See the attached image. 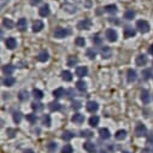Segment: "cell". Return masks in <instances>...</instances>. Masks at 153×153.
<instances>
[{"label":"cell","mask_w":153,"mask_h":153,"mask_svg":"<svg viewBox=\"0 0 153 153\" xmlns=\"http://www.w3.org/2000/svg\"><path fill=\"white\" fill-rule=\"evenodd\" d=\"M136 28H138V30L140 31L141 34H146L150 31V23L147 21H143V19H140L136 22Z\"/></svg>","instance_id":"cell-1"},{"label":"cell","mask_w":153,"mask_h":153,"mask_svg":"<svg viewBox=\"0 0 153 153\" xmlns=\"http://www.w3.org/2000/svg\"><path fill=\"white\" fill-rule=\"evenodd\" d=\"M135 135L139 136V138H142V136H146L147 135V128L145 124L142 123H138L135 127Z\"/></svg>","instance_id":"cell-2"},{"label":"cell","mask_w":153,"mask_h":153,"mask_svg":"<svg viewBox=\"0 0 153 153\" xmlns=\"http://www.w3.org/2000/svg\"><path fill=\"white\" fill-rule=\"evenodd\" d=\"M70 34V31L66 29V28H62V27H58L57 29L54 30V36L57 39H64L65 36H68Z\"/></svg>","instance_id":"cell-3"},{"label":"cell","mask_w":153,"mask_h":153,"mask_svg":"<svg viewBox=\"0 0 153 153\" xmlns=\"http://www.w3.org/2000/svg\"><path fill=\"white\" fill-rule=\"evenodd\" d=\"M91 27H92V21L89 18H84L82 21H80L78 24H77V28L81 29V30H83V29H89Z\"/></svg>","instance_id":"cell-4"},{"label":"cell","mask_w":153,"mask_h":153,"mask_svg":"<svg viewBox=\"0 0 153 153\" xmlns=\"http://www.w3.org/2000/svg\"><path fill=\"white\" fill-rule=\"evenodd\" d=\"M105 36H106V39L109 40L110 42H115L117 40V33H116V30H114V29H107L106 33H105Z\"/></svg>","instance_id":"cell-5"},{"label":"cell","mask_w":153,"mask_h":153,"mask_svg":"<svg viewBox=\"0 0 153 153\" xmlns=\"http://www.w3.org/2000/svg\"><path fill=\"white\" fill-rule=\"evenodd\" d=\"M136 78H138V74H136V71H135V70L129 69V70L127 71V81H128V82L133 83V82L136 81Z\"/></svg>","instance_id":"cell-6"},{"label":"cell","mask_w":153,"mask_h":153,"mask_svg":"<svg viewBox=\"0 0 153 153\" xmlns=\"http://www.w3.org/2000/svg\"><path fill=\"white\" fill-rule=\"evenodd\" d=\"M123 34H124V37H127V39L134 37L136 35V30L132 27H125L124 30H123Z\"/></svg>","instance_id":"cell-7"},{"label":"cell","mask_w":153,"mask_h":153,"mask_svg":"<svg viewBox=\"0 0 153 153\" xmlns=\"http://www.w3.org/2000/svg\"><path fill=\"white\" fill-rule=\"evenodd\" d=\"M100 53L102 55V58H106V59L112 55V51H111V48L109 46H102L101 50H100Z\"/></svg>","instance_id":"cell-8"},{"label":"cell","mask_w":153,"mask_h":153,"mask_svg":"<svg viewBox=\"0 0 153 153\" xmlns=\"http://www.w3.org/2000/svg\"><path fill=\"white\" fill-rule=\"evenodd\" d=\"M140 98H141V101L143 104H148L150 100H151V96H150V92L146 91V89H142L141 93H140Z\"/></svg>","instance_id":"cell-9"},{"label":"cell","mask_w":153,"mask_h":153,"mask_svg":"<svg viewBox=\"0 0 153 153\" xmlns=\"http://www.w3.org/2000/svg\"><path fill=\"white\" fill-rule=\"evenodd\" d=\"M51 13V10H50V6L48 5H44L39 9V15L41 16V17H47V16H50Z\"/></svg>","instance_id":"cell-10"},{"label":"cell","mask_w":153,"mask_h":153,"mask_svg":"<svg viewBox=\"0 0 153 153\" xmlns=\"http://www.w3.org/2000/svg\"><path fill=\"white\" fill-rule=\"evenodd\" d=\"M86 109L88 112H95V111H98L99 105L95 101H88L87 105H86Z\"/></svg>","instance_id":"cell-11"},{"label":"cell","mask_w":153,"mask_h":153,"mask_svg":"<svg viewBox=\"0 0 153 153\" xmlns=\"http://www.w3.org/2000/svg\"><path fill=\"white\" fill-rule=\"evenodd\" d=\"M27 27H28L27 19H26V18H19L18 22H17V28H18V30L26 31V30H27Z\"/></svg>","instance_id":"cell-12"},{"label":"cell","mask_w":153,"mask_h":153,"mask_svg":"<svg viewBox=\"0 0 153 153\" xmlns=\"http://www.w3.org/2000/svg\"><path fill=\"white\" fill-rule=\"evenodd\" d=\"M5 45H6V47L9 48V50H13V48L17 46V41H16L15 37H7L6 41H5Z\"/></svg>","instance_id":"cell-13"},{"label":"cell","mask_w":153,"mask_h":153,"mask_svg":"<svg viewBox=\"0 0 153 153\" xmlns=\"http://www.w3.org/2000/svg\"><path fill=\"white\" fill-rule=\"evenodd\" d=\"M48 58H50V54H48V52L46 50L40 51L39 54H37V60L39 62H46V60H48Z\"/></svg>","instance_id":"cell-14"},{"label":"cell","mask_w":153,"mask_h":153,"mask_svg":"<svg viewBox=\"0 0 153 153\" xmlns=\"http://www.w3.org/2000/svg\"><path fill=\"white\" fill-rule=\"evenodd\" d=\"M71 120L75 124H81V123H83V120H84V116L81 115V114H75L74 116L71 117Z\"/></svg>","instance_id":"cell-15"},{"label":"cell","mask_w":153,"mask_h":153,"mask_svg":"<svg viewBox=\"0 0 153 153\" xmlns=\"http://www.w3.org/2000/svg\"><path fill=\"white\" fill-rule=\"evenodd\" d=\"M147 64V57L143 54H140L139 57H136V65L138 66H143Z\"/></svg>","instance_id":"cell-16"},{"label":"cell","mask_w":153,"mask_h":153,"mask_svg":"<svg viewBox=\"0 0 153 153\" xmlns=\"http://www.w3.org/2000/svg\"><path fill=\"white\" fill-rule=\"evenodd\" d=\"M99 135H100V138L104 139V140L110 139V136H111L109 129H106V128H101V129H99Z\"/></svg>","instance_id":"cell-17"},{"label":"cell","mask_w":153,"mask_h":153,"mask_svg":"<svg viewBox=\"0 0 153 153\" xmlns=\"http://www.w3.org/2000/svg\"><path fill=\"white\" fill-rule=\"evenodd\" d=\"M44 29V23H42V21H36V22H34V24H33V31L34 33H39V31H41Z\"/></svg>","instance_id":"cell-18"},{"label":"cell","mask_w":153,"mask_h":153,"mask_svg":"<svg viewBox=\"0 0 153 153\" xmlns=\"http://www.w3.org/2000/svg\"><path fill=\"white\" fill-rule=\"evenodd\" d=\"M74 136H75V134L72 133V132H70V130H65L63 134H62V139L64 140V141H70L71 139H74Z\"/></svg>","instance_id":"cell-19"},{"label":"cell","mask_w":153,"mask_h":153,"mask_svg":"<svg viewBox=\"0 0 153 153\" xmlns=\"http://www.w3.org/2000/svg\"><path fill=\"white\" fill-rule=\"evenodd\" d=\"M87 74H88L87 66H78V68L76 69V75H77L78 77H83V76H86Z\"/></svg>","instance_id":"cell-20"},{"label":"cell","mask_w":153,"mask_h":153,"mask_svg":"<svg viewBox=\"0 0 153 153\" xmlns=\"http://www.w3.org/2000/svg\"><path fill=\"white\" fill-rule=\"evenodd\" d=\"M15 82H16V80H15L13 77H11V76H6V77L3 80V84L6 86V87H11V86H13Z\"/></svg>","instance_id":"cell-21"},{"label":"cell","mask_w":153,"mask_h":153,"mask_svg":"<svg viewBox=\"0 0 153 153\" xmlns=\"http://www.w3.org/2000/svg\"><path fill=\"white\" fill-rule=\"evenodd\" d=\"M48 109H50L51 111H59L60 109H62V105L58 102V101H52V102H50L48 104Z\"/></svg>","instance_id":"cell-22"},{"label":"cell","mask_w":153,"mask_h":153,"mask_svg":"<svg viewBox=\"0 0 153 153\" xmlns=\"http://www.w3.org/2000/svg\"><path fill=\"white\" fill-rule=\"evenodd\" d=\"M62 78L64 80V81H66V82H70L71 80H72V74L70 71H68V70H64V71H62Z\"/></svg>","instance_id":"cell-23"},{"label":"cell","mask_w":153,"mask_h":153,"mask_svg":"<svg viewBox=\"0 0 153 153\" xmlns=\"http://www.w3.org/2000/svg\"><path fill=\"white\" fill-rule=\"evenodd\" d=\"M105 11H106L107 13H110V15H116L117 11H118V9H117V6H116V5L111 4V5L105 6Z\"/></svg>","instance_id":"cell-24"},{"label":"cell","mask_w":153,"mask_h":153,"mask_svg":"<svg viewBox=\"0 0 153 153\" xmlns=\"http://www.w3.org/2000/svg\"><path fill=\"white\" fill-rule=\"evenodd\" d=\"M83 148L88 152V153H93L95 151V145L93 142H84L83 143Z\"/></svg>","instance_id":"cell-25"},{"label":"cell","mask_w":153,"mask_h":153,"mask_svg":"<svg viewBox=\"0 0 153 153\" xmlns=\"http://www.w3.org/2000/svg\"><path fill=\"white\" fill-rule=\"evenodd\" d=\"M13 71H15V66H12V65H4L3 66V72H4L6 76L12 75Z\"/></svg>","instance_id":"cell-26"},{"label":"cell","mask_w":153,"mask_h":153,"mask_svg":"<svg viewBox=\"0 0 153 153\" xmlns=\"http://www.w3.org/2000/svg\"><path fill=\"white\" fill-rule=\"evenodd\" d=\"M65 94V91H64V88H57V89H54L53 91V96L55 99H59V98H62V96Z\"/></svg>","instance_id":"cell-27"},{"label":"cell","mask_w":153,"mask_h":153,"mask_svg":"<svg viewBox=\"0 0 153 153\" xmlns=\"http://www.w3.org/2000/svg\"><path fill=\"white\" fill-rule=\"evenodd\" d=\"M76 88H77V89H78L80 92H86V89H87V84H86L84 81L80 80V81H77V83H76Z\"/></svg>","instance_id":"cell-28"},{"label":"cell","mask_w":153,"mask_h":153,"mask_svg":"<svg viewBox=\"0 0 153 153\" xmlns=\"http://www.w3.org/2000/svg\"><path fill=\"white\" fill-rule=\"evenodd\" d=\"M115 138H116L117 140H124V139L127 138V132L123 130V129L118 130V132L115 134Z\"/></svg>","instance_id":"cell-29"},{"label":"cell","mask_w":153,"mask_h":153,"mask_svg":"<svg viewBox=\"0 0 153 153\" xmlns=\"http://www.w3.org/2000/svg\"><path fill=\"white\" fill-rule=\"evenodd\" d=\"M33 96L36 100H40V99L44 98V93H42V91H40V89H37V88H35V89H33Z\"/></svg>","instance_id":"cell-30"},{"label":"cell","mask_w":153,"mask_h":153,"mask_svg":"<svg viewBox=\"0 0 153 153\" xmlns=\"http://www.w3.org/2000/svg\"><path fill=\"white\" fill-rule=\"evenodd\" d=\"M152 76H153V75H152V70H151V69H145V70L142 71V78L145 80V81L150 80Z\"/></svg>","instance_id":"cell-31"},{"label":"cell","mask_w":153,"mask_h":153,"mask_svg":"<svg viewBox=\"0 0 153 153\" xmlns=\"http://www.w3.org/2000/svg\"><path fill=\"white\" fill-rule=\"evenodd\" d=\"M18 98H19V100L21 101H26V100H28L29 99V94H28V92L27 91H21L19 93H18Z\"/></svg>","instance_id":"cell-32"},{"label":"cell","mask_w":153,"mask_h":153,"mask_svg":"<svg viewBox=\"0 0 153 153\" xmlns=\"http://www.w3.org/2000/svg\"><path fill=\"white\" fill-rule=\"evenodd\" d=\"M41 122L45 127H51V117L48 115H44L41 118Z\"/></svg>","instance_id":"cell-33"},{"label":"cell","mask_w":153,"mask_h":153,"mask_svg":"<svg viewBox=\"0 0 153 153\" xmlns=\"http://www.w3.org/2000/svg\"><path fill=\"white\" fill-rule=\"evenodd\" d=\"M135 11L134 10H127L125 12H124V18L125 19H133L134 17H135Z\"/></svg>","instance_id":"cell-34"},{"label":"cell","mask_w":153,"mask_h":153,"mask_svg":"<svg viewBox=\"0 0 153 153\" xmlns=\"http://www.w3.org/2000/svg\"><path fill=\"white\" fill-rule=\"evenodd\" d=\"M57 143H55V142H50V143H47V151L48 152H50V153H54L55 152V150H57Z\"/></svg>","instance_id":"cell-35"},{"label":"cell","mask_w":153,"mask_h":153,"mask_svg":"<svg viewBox=\"0 0 153 153\" xmlns=\"http://www.w3.org/2000/svg\"><path fill=\"white\" fill-rule=\"evenodd\" d=\"M77 63H78V59L75 57V55H71V57L68 58V65L69 66H75Z\"/></svg>","instance_id":"cell-36"},{"label":"cell","mask_w":153,"mask_h":153,"mask_svg":"<svg viewBox=\"0 0 153 153\" xmlns=\"http://www.w3.org/2000/svg\"><path fill=\"white\" fill-rule=\"evenodd\" d=\"M3 26H4L5 28H7V29H12V28H13V22H12L11 19H9V18H4Z\"/></svg>","instance_id":"cell-37"},{"label":"cell","mask_w":153,"mask_h":153,"mask_svg":"<svg viewBox=\"0 0 153 153\" xmlns=\"http://www.w3.org/2000/svg\"><path fill=\"white\" fill-rule=\"evenodd\" d=\"M86 54H87V57L89 58V59H94L95 55H96V51L94 50V48H88L87 52H86Z\"/></svg>","instance_id":"cell-38"},{"label":"cell","mask_w":153,"mask_h":153,"mask_svg":"<svg viewBox=\"0 0 153 153\" xmlns=\"http://www.w3.org/2000/svg\"><path fill=\"white\" fill-rule=\"evenodd\" d=\"M99 124V117L98 116H92L89 118V125L91 127H96Z\"/></svg>","instance_id":"cell-39"},{"label":"cell","mask_w":153,"mask_h":153,"mask_svg":"<svg viewBox=\"0 0 153 153\" xmlns=\"http://www.w3.org/2000/svg\"><path fill=\"white\" fill-rule=\"evenodd\" d=\"M31 109H33L34 111H41L44 110V104H40V102H33L31 104Z\"/></svg>","instance_id":"cell-40"},{"label":"cell","mask_w":153,"mask_h":153,"mask_svg":"<svg viewBox=\"0 0 153 153\" xmlns=\"http://www.w3.org/2000/svg\"><path fill=\"white\" fill-rule=\"evenodd\" d=\"M27 120L29 123H31V124H35L36 120H37V117L34 114H29V115H27Z\"/></svg>","instance_id":"cell-41"},{"label":"cell","mask_w":153,"mask_h":153,"mask_svg":"<svg viewBox=\"0 0 153 153\" xmlns=\"http://www.w3.org/2000/svg\"><path fill=\"white\" fill-rule=\"evenodd\" d=\"M80 136H82V138H86V139H89L93 136V133L91 130H81L80 132Z\"/></svg>","instance_id":"cell-42"},{"label":"cell","mask_w":153,"mask_h":153,"mask_svg":"<svg viewBox=\"0 0 153 153\" xmlns=\"http://www.w3.org/2000/svg\"><path fill=\"white\" fill-rule=\"evenodd\" d=\"M22 120V115L19 114V112H13V122L19 124Z\"/></svg>","instance_id":"cell-43"},{"label":"cell","mask_w":153,"mask_h":153,"mask_svg":"<svg viewBox=\"0 0 153 153\" xmlns=\"http://www.w3.org/2000/svg\"><path fill=\"white\" fill-rule=\"evenodd\" d=\"M75 44L78 46V47H83L84 46V44H86V40H84V37H77L76 40H75Z\"/></svg>","instance_id":"cell-44"},{"label":"cell","mask_w":153,"mask_h":153,"mask_svg":"<svg viewBox=\"0 0 153 153\" xmlns=\"http://www.w3.org/2000/svg\"><path fill=\"white\" fill-rule=\"evenodd\" d=\"M62 153H74V150H72L71 145H65V146L62 148Z\"/></svg>","instance_id":"cell-45"},{"label":"cell","mask_w":153,"mask_h":153,"mask_svg":"<svg viewBox=\"0 0 153 153\" xmlns=\"http://www.w3.org/2000/svg\"><path fill=\"white\" fill-rule=\"evenodd\" d=\"M101 42H102V39L99 35H94L93 36V44L94 45H101Z\"/></svg>","instance_id":"cell-46"},{"label":"cell","mask_w":153,"mask_h":153,"mask_svg":"<svg viewBox=\"0 0 153 153\" xmlns=\"http://www.w3.org/2000/svg\"><path fill=\"white\" fill-rule=\"evenodd\" d=\"M74 110H80L82 107V104L80 102V101H72V106H71Z\"/></svg>","instance_id":"cell-47"},{"label":"cell","mask_w":153,"mask_h":153,"mask_svg":"<svg viewBox=\"0 0 153 153\" xmlns=\"http://www.w3.org/2000/svg\"><path fill=\"white\" fill-rule=\"evenodd\" d=\"M16 133H17V132H16V129H11V128H9V129H7V134H9L10 138H13Z\"/></svg>","instance_id":"cell-48"},{"label":"cell","mask_w":153,"mask_h":153,"mask_svg":"<svg viewBox=\"0 0 153 153\" xmlns=\"http://www.w3.org/2000/svg\"><path fill=\"white\" fill-rule=\"evenodd\" d=\"M42 0H30V4L31 5H37V4H40Z\"/></svg>","instance_id":"cell-49"},{"label":"cell","mask_w":153,"mask_h":153,"mask_svg":"<svg viewBox=\"0 0 153 153\" xmlns=\"http://www.w3.org/2000/svg\"><path fill=\"white\" fill-rule=\"evenodd\" d=\"M148 52H150V53L153 55V45H151V46H150V48H148Z\"/></svg>","instance_id":"cell-50"},{"label":"cell","mask_w":153,"mask_h":153,"mask_svg":"<svg viewBox=\"0 0 153 153\" xmlns=\"http://www.w3.org/2000/svg\"><path fill=\"white\" fill-rule=\"evenodd\" d=\"M23 153H34V151H33V150H26Z\"/></svg>","instance_id":"cell-51"},{"label":"cell","mask_w":153,"mask_h":153,"mask_svg":"<svg viewBox=\"0 0 153 153\" xmlns=\"http://www.w3.org/2000/svg\"><path fill=\"white\" fill-rule=\"evenodd\" d=\"M150 142L153 143V136H150V138H148V143H150Z\"/></svg>","instance_id":"cell-52"},{"label":"cell","mask_w":153,"mask_h":153,"mask_svg":"<svg viewBox=\"0 0 153 153\" xmlns=\"http://www.w3.org/2000/svg\"><path fill=\"white\" fill-rule=\"evenodd\" d=\"M141 153H150V151H148V150H143Z\"/></svg>","instance_id":"cell-53"},{"label":"cell","mask_w":153,"mask_h":153,"mask_svg":"<svg viewBox=\"0 0 153 153\" xmlns=\"http://www.w3.org/2000/svg\"><path fill=\"white\" fill-rule=\"evenodd\" d=\"M122 153H130V152H128V151H123Z\"/></svg>","instance_id":"cell-54"},{"label":"cell","mask_w":153,"mask_h":153,"mask_svg":"<svg viewBox=\"0 0 153 153\" xmlns=\"http://www.w3.org/2000/svg\"><path fill=\"white\" fill-rule=\"evenodd\" d=\"M100 153H106V152H104V151H101V152H100Z\"/></svg>","instance_id":"cell-55"}]
</instances>
